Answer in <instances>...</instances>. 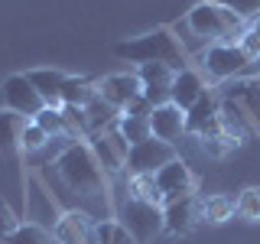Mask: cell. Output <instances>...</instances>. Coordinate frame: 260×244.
<instances>
[{
	"label": "cell",
	"mask_w": 260,
	"mask_h": 244,
	"mask_svg": "<svg viewBox=\"0 0 260 244\" xmlns=\"http://www.w3.org/2000/svg\"><path fill=\"white\" fill-rule=\"evenodd\" d=\"M98 92H101V98L108 104H114L117 111H124L134 98L143 95V85L140 78H137V72H117V75H108L98 81Z\"/></svg>",
	"instance_id": "obj_12"
},
{
	"label": "cell",
	"mask_w": 260,
	"mask_h": 244,
	"mask_svg": "<svg viewBox=\"0 0 260 244\" xmlns=\"http://www.w3.org/2000/svg\"><path fill=\"white\" fill-rule=\"evenodd\" d=\"M137 78H140V85H143V98L153 104V108L169 101L173 78H176V72L169 69V65H162V62H146V65H140V69H137Z\"/></svg>",
	"instance_id": "obj_9"
},
{
	"label": "cell",
	"mask_w": 260,
	"mask_h": 244,
	"mask_svg": "<svg viewBox=\"0 0 260 244\" xmlns=\"http://www.w3.org/2000/svg\"><path fill=\"white\" fill-rule=\"evenodd\" d=\"M114 55H117V59H124V62H137V65L162 62V65H169L173 72L189 69V65H185V49H182L179 36L169 26H159V29L146 33V36L117 43V46H114Z\"/></svg>",
	"instance_id": "obj_2"
},
{
	"label": "cell",
	"mask_w": 260,
	"mask_h": 244,
	"mask_svg": "<svg viewBox=\"0 0 260 244\" xmlns=\"http://www.w3.org/2000/svg\"><path fill=\"white\" fill-rule=\"evenodd\" d=\"M0 98H4L7 111H16V114H23V117H29V120L46 108V101L39 98L36 88L29 85L26 75H7L4 85H0Z\"/></svg>",
	"instance_id": "obj_7"
},
{
	"label": "cell",
	"mask_w": 260,
	"mask_h": 244,
	"mask_svg": "<svg viewBox=\"0 0 260 244\" xmlns=\"http://www.w3.org/2000/svg\"><path fill=\"white\" fill-rule=\"evenodd\" d=\"M94 98H101V92H98V81L69 75V81H65V88H62V104H72V108H88Z\"/></svg>",
	"instance_id": "obj_18"
},
{
	"label": "cell",
	"mask_w": 260,
	"mask_h": 244,
	"mask_svg": "<svg viewBox=\"0 0 260 244\" xmlns=\"http://www.w3.org/2000/svg\"><path fill=\"white\" fill-rule=\"evenodd\" d=\"M120 225L137 238V244H146V241H153L162 231V208L127 195L124 208H120Z\"/></svg>",
	"instance_id": "obj_5"
},
{
	"label": "cell",
	"mask_w": 260,
	"mask_h": 244,
	"mask_svg": "<svg viewBox=\"0 0 260 244\" xmlns=\"http://www.w3.org/2000/svg\"><path fill=\"white\" fill-rule=\"evenodd\" d=\"M94 234H98V244H137L134 234H130L120 222H114V218L98 222L94 225Z\"/></svg>",
	"instance_id": "obj_24"
},
{
	"label": "cell",
	"mask_w": 260,
	"mask_h": 244,
	"mask_svg": "<svg viewBox=\"0 0 260 244\" xmlns=\"http://www.w3.org/2000/svg\"><path fill=\"white\" fill-rule=\"evenodd\" d=\"M199 218H202L199 199H195V195H182V199H173V202L162 205V231L182 238V234H189L195 228Z\"/></svg>",
	"instance_id": "obj_8"
},
{
	"label": "cell",
	"mask_w": 260,
	"mask_h": 244,
	"mask_svg": "<svg viewBox=\"0 0 260 244\" xmlns=\"http://www.w3.org/2000/svg\"><path fill=\"white\" fill-rule=\"evenodd\" d=\"M127 192H130V199H140V202H150V205L162 208V192L156 186V176H130Z\"/></svg>",
	"instance_id": "obj_22"
},
{
	"label": "cell",
	"mask_w": 260,
	"mask_h": 244,
	"mask_svg": "<svg viewBox=\"0 0 260 244\" xmlns=\"http://www.w3.org/2000/svg\"><path fill=\"white\" fill-rule=\"evenodd\" d=\"M202 59V69L208 72L211 78H218V81H231V78H238L244 69H247L250 62V55L241 49V43H211L205 52L199 55Z\"/></svg>",
	"instance_id": "obj_4"
},
{
	"label": "cell",
	"mask_w": 260,
	"mask_h": 244,
	"mask_svg": "<svg viewBox=\"0 0 260 244\" xmlns=\"http://www.w3.org/2000/svg\"><path fill=\"white\" fill-rule=\"evenodd\" d=\"M55 173L59 179L65 182V189H69L78 202L81 211H88V199H104V169L101 163H98L91 143H72L69 150H62V157L55 160ZM108 202V199H104Z\"/></svg>",
	"instance_id": "obj_1"
},
{
	"label": "cell",
	"mask_w": 260,
	"mask_h": 244,
	"mask_svg": "<svg viewBox=\"0 0 260 244\" xmlns=\"http://www.w3.org/2000/svg\"><path fill=\"white\" fill-rule=\"evenodd\" d=\"M36 120L39 127L46 130L49 137H59V134H69V124H65V114H62V108H43L36 114Z\"/></svg>",
	"instance_id": "obj_26"
},
{
	"label": "cell",
	"mask_w": 260,
	"mask_h": 244,
	"mask_svg": "<svg viewBox=\"0 0 260 244\" xmlns=\"http://www.w3.org/2000/svg\"><path fill=\"white\" fill-rule=\"evenodd\" d=\"M241 49L250 55V59H260V16L254 23H250L247 29H244V36H241Z\"/></svg>",
	"instance_id": "obj_30"
},
{
	"label": "cell",
	"mask_w": 260,
	"mask_h": 244,
	"mask_svg": "<svg viewBox=\"0 0 260 244\" xmlns=\"http://www.w3.org/2000/svg\"><path fill=\"white\" fill-rule=\"evenodd\" d=\"M29 117L16 111H0V153H13L20 150V140H23V127H26Z\"/></svg>",
	"instance_id": "obj_19"
},
{
	"label": "cell",
	"mask_w": 260,
	"mask_h": 244,
	"mask_svg": "<svg viewBox=\"0 0 260 244\" xmlns=\"http://www.w3.org/2000/svg\"><path fill=\"white\" fill-rule=\"evenodd\" d=\"M221 7H228L234 16H241V20H257L260 16V0H218Z\"/></svg>",
	"instance_id": "obj_29"
},
{
	"label": "cell",
	"mask_w": 260,
	"mask_h": 244,
	"mask_svg": "<svg viewBox=\"0 0 260 244\" xmlns=\"http://www.w3.org/2000/svg\"><path fill=\"white\" fill-rule=\"evenodd\" d=\"M185 29H192L199 39H218V43H231L234 36H244V20L241 16H234L228 7H221L218 0H202V4H195L189 16L182 20Z\"/></svg>",
	"instance_id": "obj_3"
},
{
	"label": "cell",
	"mask_w": 260,
	"mask_h": 244,
	"mask_svg": "<svg viewBox=\"0 0 260 244\" xmlns=\"http://www.w3.org/2000/svg\"><path fill=\"white\" fill-rule=\"evenodd\" d=\"M176 160V150H173V143H166V140H156V137H150V140H140V143H134L130 146V153H127V173L130 176H156L166 163H173Z\"/></svg>",
	"instance_id": "obj_6"
},
{
	"label": "cell",
	"mask_w": 260,
	"mask_h": 244,
	"mask_svg": "<svg viewBox=\"0 0 260 244\" xmlns=\"http://www.w3.org/2000/svg\"><path fill=\"white\" fill-rule=\"evenodd\" d=\"M205 92H208V88H205V78H202L195 69H182V72H176V78H173V92H169V101H173L176 108L189 111Z\"/></svg>",
	"instance_id": "obj_15"
},
{
	"label": "cell",
	"mask_w": 260,
	"mask_h": 244,
	"mask_svg": "<svg viewBox=\"0 0 260 244\" xmlns=\"http://www.w3.org/2000/svg\"><path fill=\"white\" fill-rule=\"evenodd\" d=\"M156 186L162 192V205H166V202H173V199H182V195L195 192V176H192V169L176 157L173 163H166L156 173Z\"/></svg>",
	"instance_id": "obj_11"
},
{
	"label": "cell",
	"mask_w": 260,
	"mask_h": 244,
	"mask_svg": "<svg viewBox=\"0 0 260 244\" xmlns=\"http://www.w3.org/2000/svg\"><path fill=\"white\" fill-rule=\"evenodd\" d=\"M238 211V202L228 199V195H208L205 202H202V218H205L208 225H221L228 218Z\"/></svg>",
	"instance_id": "obj_21"
},
{
	"label": "cell",
	"mask_w": 260,
	"mask_h": 244,
	"mask_svg": "<svg viewBox=\"0 0 260 244\" xmlns=\"http://www.w3.org/2000/svg\"><path fill=\"white\" fill-rule=\"evenodd\" d=\"M150 130L156 140H166V143H176L179 137L185 134V111L176 108L173 101L166 104H156L150 114Z\"/></svg>",
	"instance_id": "obj_14"
},
{
	"label": "cell",
	"mask_w": 260,
	"mask_h": 244,
	"mask_svg": "<svg viewBox=\"0 0 260 244\" xmlns=\"http://www.w3.org/2000/svg\"><path fill=\"white\" fill-rule=\"evenodd\" d=\"M91 150H94V157H98V163H101V169L104 173H117V169H124V157H120V150L111 143V137L108 134H98V137H91Z\"/></svg>",
	"instance_id": "obj_20"
},
{
	"label": "cell",
	"mask_w": 260,
	"mask_h": 244,
	"mask_svg": "<svg viewBox=\"0 0 260 244\" xmlns=\"http://www.w3.org/2000/svg\"><path fill=\"white\" fill-rule=\"evenodd\" d=\"M218 108H221V104L215 101V95L205 92L189 111H185V134H205V130L218 120Z\"/></svg>",
	"instance_id": "obj_17"
},
{
	"label": "cell",
	"mask_w": 260,
	"mask_h": 244,
	"mask_svg": "<svg viewBox=\"0 0 260 244\" xmlns=\"http://www.w3.org/2000/svg\"><path fill=\"white\" fill-rule=\"evenodd\" d=\"M20 228V222H16V215H13V208L7 205V202H0V241H7L10 234Z\"/></svg>",
	"instance_id": "obj_31"
},
{
	"label": "cell",
	"mask_w": 260,
	"mask_h": 244,
	"mask_svg": "<svg viewBox=\"0 0 260 244\" xmlns=\"http://www.w3.org/2000/svg\"><path fill=\"white\" fill-rule=\"evenodd\" d=\"M238 215L244 222H260V186H247L241 195H238Z\"/></svg>",
	"instance_id": "obj_25"
},
{
	"label": "cell",
	"mask_w": 260,
	"mask_h": 244,
	"mask_svg": "<svg viewBox=\"0 0 260 244\" xmlns=\"http://www.w3.org/2000/svg\"><path fill=\"white\" fill-rule=\"evenodd\" d=\"M120 114H130V117H150V114H153V104L140 95V98H134V101H130Z\"/></svg>",
	"instance_id": "obj_32"
},
{
	"label": "cell",
	"mask_w": 260,
	"mask_h": 244,
	"mask_svg": "<svg viewBox=\"0 0 260 244\" xmlns=\"http://www.w3.org/2000/svg\"><path fill=\"white\" fill-rule=\"evenodd\" d=\"M7 244H49V234H46L39 225L26 222V225H20V228L10 234V238H7Z\"/></svg>",
	"instance_id": "obj_27"
},
{
	"label": "cell",
	"mask_w": 260,
	"mask_h": 244,
	"mask_svg": "<svg viewBox=\"0 0 260 244\" xmlns=\"http://www.w3.org/2000/svg\"><path fill=\"white\" fill-rule=\"evenodd\" d=\"M29 85L39 92V98L46 101V108H62V88L65 81H69V75L59 69H32L26 72Z\"/></svg>",
	"instance_id": "obj_16"
},
{
	"label": "cell",
	"mask_w": 260,
	"mask_h": 244,
	"mask_svg": "<svg viewBox=\"0 0 260 244\" xmlns=\"http://www.w3.org/2000/svg\"><path fill=\"white\" fill-rule=\"evenodd\" d=\"M49 140V134L43 127L36 124V120H26V127H23V140H20V150H26V153H36V150H43Z\"/></svg>",
	"instance_id": "obj_28"
},
{
	"label": "cell",
	"mask_w": 260,
	"mask_h": 244,
	"mask_svg": "<svg viewBox=\"0 0 260 244\" xmlns=\"http://www.w3.org/2000/svg\"><path fill=\"white\" fill-rule=\"evenodd\" d=\"M224 98L238 104L254 127H260V78H231L224 85Z\"/></svg>",
	"instance_id": "obj_13"
},
{
	"label": "cell",
	"mask_w": 260,
	"mask_h": 244,
	"mask_svg": "<svg viewBox=\"0 0 260 244\" xmlns=\"http://www.w3.org/2000/svg\"><path fill=\"white\" fill-rule=\"evenodd\" d=\"M117 130L124 134V140H127L130 146L140 143V140H150V137H153V130H150V117H130V114H120Z\"/></svg>",
	"instance_id": "obj_23"
},
{
	"label": "cell",
	"mask_w": 260,
	"mask_h": 244,
	"mask_svg": "<svg viewBox=\"0 0 260 244\" xmlns=\"http://www.w3.org/2000/svg\"><path fill=\"white\" fill-rule=\"evenodd\" d=\"M55 241L59 244H98L91 215L81 208H69L65 215H59V222H55Z\"/></svg>",
	"instance_id": "obj_10"
}]
</instances>
